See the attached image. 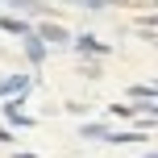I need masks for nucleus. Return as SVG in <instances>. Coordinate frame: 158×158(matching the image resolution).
Segmentation results:
<instances>
[{"instance_id": "obj_1", "label": "nucleus", "mask_w": 158, "mask_h": 158, "mask_svg": "<svg viewBox=\"0 0 158 158\" xmlns=\"http://www.w3.org/2000/svg\"><path fill=\"white\" fill-rule=\"evenodd\" d=\"M25 87V79L21 75H13V79H0V92H21Z\"/></svg>"}, {"instance_id": "obj_2", "label": "nucleus", "mask_w": 158, "mask_h": 158, "mask_svg": "<svg viewBox=\"0 0 158 158\" xmlns=\"http://www.w3.org/2000/svg\"><path fill=\"white\" fill-rule=\"evenodd\" d=\"M0 25H4L8 33H29V25H21V21H13V17H4V21H0Z\"/></svg>"}, {"instance_id": "obj_3", "label": "nucleus", "mask_w": 158, "mask_h": 158, "mask_svg": "<svg viewBox=\"0 0 158 158\" xmlns=\"http://www.w3.org/2000/svg\"><path fill=\"white\" fill-rule=\"evenodd\" d=\"M42 38H50V42H67V33L58 29V25H46V29H42Z\"/></svg>"}, {"instance_id": "obj_4", "label": "nucleus", "mask_w": 158, "mask_h": 158, "mask_svg": "<svg viewBox=\"0 0 158 158\" xmlns=\"http://www.w3.org/2000/svg\"><path fill=\"white\" fill-rule=\"evenodd\" d=\"M17 158H33V154H17Z\"/></svg>"}]
</instances>
